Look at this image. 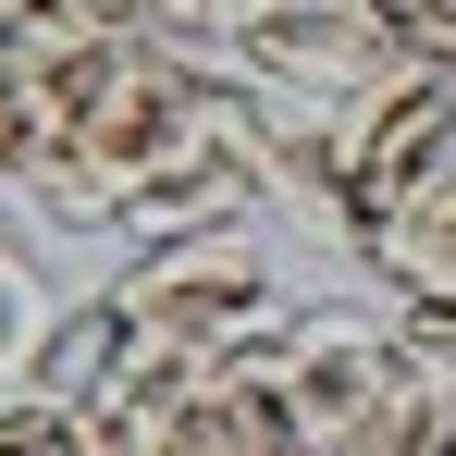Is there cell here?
<instances>
[{
    "mask_svg": "<svg viewBox=\"0 0 456 456\" xmlns=\"http://www.w3.org/2000/svg\"><path fill=\"white\" fill-rule=\"evenodd\" d=\"M259 370L308 456H370L419 419H456V382H432L407 358V333L358 308H284V333H259Z\"/></svg>",
    "mask_w": 456,
    "mask_h": 456,
    "instance_id": "obj_1",
    "label": "cell"
},
{
    "mask_svg": "<svg viewBox=\"0 0 456 456\" xmlns=\"http://www.w3.org/2000/svg\"><path fill=\"white\" fill-rule=\"evenodd\" d=\"M99 297L124 308L136 346H185V358H247L259 333H284V284H272V247L247 223H210V234H160L136 247Z\"/></svg>",
    "mask_w": 456,
    "mask_h": 456,
    "instance_id": "obj_2",
    "label": "cell"
},
{
    "mask_svg": "<svg viewBox=\"0 0 456 456\" xmlns=\"http://www.w3.org/2000/svg\"><path fill=\"white\" fill-rule=\"evenodd\" d=\"M444 160H456V75H432V62H395L382 86H358V99L333 111V173H346L358 247H370V223L407 198V185H432Z\"/></svg>",
    "mask_w": 456,
    "mask_h": 456,
    "instance_id": "obj_3",
    "label": "cell"
},
{
    "mask_svg": "<svg viewBox=\"0 0 456 456\" xmlns=\"http://www.w3.org/2000/svg\"><path fill=\"white\" fill-rule=\"evenodd\" d=\"M407 50H395V12L382 0H259L247 37H234V75L247 86H284V99H321V111H346Z\"/></svg>",
    "mask_w": 456,
    "mask_h": 456,
    "instance_id": "obj_4",
    "label": "cell"
},
{
    "mask_svg": "<svg viewBox=\"0 0 456 456\" xmlns=\"http://www.w3.org/2000/svg\"><path fill=\"white\" fill-rule=\"evenodd\" d=\"M358 259L395 284V308H444V321H456V160L432 173V185H407V198L382 210Z\"/></svg>",
    "mask_w": 456,
    "mask_h": 456,
    "instance_id": "obj_5",
    "label": "cell"
},
{
    "mask_svg": "<svg viewBox=\"0 0 456 456\" xmlns=\"http://www.w3.org/2000/svg\"><path fill=\"white\" fill-rule=\"evenodd\" d=\"M111 370H124V308L86 297V308H62V321H50V346H37L25 395H37V407H62V419H86V407L111 395Z\"/></svg>",
    "mask_w": 456,
    "mask_h": 456,
    "instance_id": "obj_6",
    "label": "cell"
},
{
    "mask_svg": "<svg viewBox=\"0 0 456 456\" xmlns=\"http://www.w3.org/2000/svg\"><path fill=\"white\" fill-rule=\"evenodd\" d=\"M50 284H37V259L25 247H0V395H25V370H37V346H50Z\"/></svg>",
    "mask_w": 456,
    "mask_h": 456,
    "instance_id": "obj_7",
    "label": "cell"
},
{
    "mask_svg": "<svg viewBox=\"0 0 456 456\" xmlns=\"http://www.w3.org/2000/svg\"><path fill=\"white\" fill-rule=\"evenodd\" d=\"M12 160H25V62L0 37V185H12Z\"/></svg>",
    "mask_w": 456,
    "mask_h": 456,
    "instance_id": "obj_8",
    "label": "cell"
},
{
    "mask_svg": "<svg viewBox=\"0 0 456 456\" xmlns=\"http://www.w3.org/2000/svg\"><path fill=\"white\" fill-rule=\"evenodd\" d=\"M370 456H456V419H419V432H395V444H370Z\"/></svg>",
    "mask_w": 456,
    "mask_h": 456,
    "instance_id": "obj_9",
    "label": "cell"
},
{
    "mask_svg": "<svg viewBox=\"0 0 456 456\" xmlns=\"http://www.w3.org/2000/svg\"><path fill=\"white\" fill-rule=\"evenodd\" d=\"M12 456H86V432H75V419H37V432H25Z\"/></svg>",
    "mask_w": 456,
    "mask_h": 456,
    "instance_id": "obj_10",
    "label": "cell"
},
{
    "mask_svg": "<svg viewBox=\"0 0 456 456\" xmlns=\"http://www.w3.org/2000/svg\"><path fill=\"white\" fill-rule=\"evenodd\" d=\"M37 12H62V0H0V37H25Z\"/></svg>",
    "mask_w": 456,
    "mask_h": 456,
    "instance_id": "obj_11",
    "label": "cell"
}]
</instances>
